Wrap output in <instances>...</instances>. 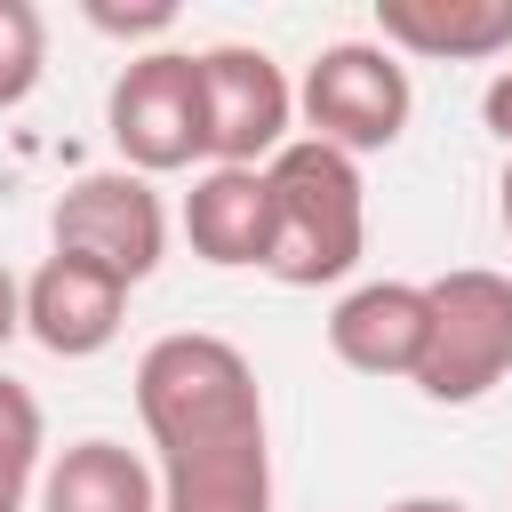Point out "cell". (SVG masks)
<instances>
[{"label":"cell","mask_w":512,"mask_h":512,"mask_svg":"<svg viewBox=\"0 0 512 512\" xmlns=\"http://www.w3.org/2000/svg\"><path fill=\"white\" fill-rule=\"evenodd\" d=\"M136 416L160 448V512H272L264 392L232 336L176 328L144 344Z\"/></svg>","instance_id":"cell-1"},{"label":"cell","mask_w":512,"mask_h":512,"mask_svg":"<svg viewBox=\"0 0 512 512\" xmlns=\"http://www.w3.org/2000/svg\"><path fill=\"white\" fill-rule=\"evenodd\" d=\"M272 208H280V232H272V280L280 288H328L360 264L368 248V184H360V160L320 144V136H288L272 152Z\"/></svg>","instance_id":"cell-2"},{"label":"cell","mask_w":512,"mask_h":512,"mask_svg":"<svg viewBox=\"0 0 512 512\" xmlns=\"http://www.w3.org/2000/svg\"><path fill=\"white\" fill-rule=\"evenodd\" d=\"M432 296V344L416 368V392L440 408H472L512 376V280L488 264H456L424 280Z\"/></svg>","instance_id":"cell-3"},{"label":"cell","mask_w":512,"mask_h":512,"mask_svg":"<svg viewBox=\"0 0 512 512\" xmlns=\"http://www.w3.org/2000/svg\"><path fill=\"white\" fill-rule=\"evenodd\" d=\"M104 128L120 168L136 176H176L192 160H208V112H200V56L184 48H152L128 56V72L104 96Z\"/></svg>","instance_id":"cell-4"},{"label":"cell","mask_w":512,"mask_h":512,"mask_svg":"<svg viewBox=\"0 0 512 512\" xmlns=\"http://www.w3.org/2000/svg\"><path fill=\"white\" fill-rule=\"evenodd\" d=\"M296 112H304V136L360 160V152L400 144L408 112H416V88H408V64L384 40H336V48L312 56V72L296 88Z\"/></svg>","instance_id":"cell-5"},{"label":"cell","mask_w":512,"mask_h":512,"mask_svg":"<svg viewBox=\"0 0 512 512\" xmlns=\"http://www.w3.org/2000/svg\"><path fill=\"white\" fill-rule=\"evenodd\" d=\"M48 240L72 248V256H96L112 264L128 288L160 272L168 256V208L152 192V176L136 168H96V176H72L48 208Z\"/></svg>","instance_id":"cell-6"},{"label":"cell","mask_w":512,"mask_h":512,"mask_svg":"<svg viewBox=\"0 0 512 512\" xmlns=\"http://www.w3.org/2000/svg\"><path fill=\"white\" fill-rule=\"evenodd\" d=\"M200 112H208V168H272L296 120V88L264 48L216 40L200 48Z\"/></svg>","instance_id":"cell-7"},{"label":"cell","mask_w":512,"mask_h":512,"mask_svg":"<svg viewBox=\"0 0 512 512\" xmlns=\"http://www.w3.org/2000/svg\"><path fill=\"white\" fill-rule=\"evenodd\" d=\"M128 320V280L96 256H40V272L24 280V336L56 360H96Z\"/></svg>","instance_id":"cell-8"},{"label":"cell","mask_w":512,"mask_h":512,"mask_svg":"<svg viewBox=\"0 0 512 512\" xmlns=\"http://www.w3.org/2000/svg\"><path fill=\"white\" fill-rule=\"evenodd\" d=\"M424 344H432V296L416 280H360L328 312V352L352 376H408L416 384Z\"/></svg>","instance_id":"cell-9"},{"label":"cell","mask_w":512,"mask_h":512,"mask_svg":"<svg viewBox=\"0 0 512 512\" xmlns=\"http://www.w3.org/2000/svg\"><path fill=\"white\" fill-rule=\"evenodd\" d=\"M272 232H280V208H272V176L264 168H200L192 192H184V240L200 264L216 272H264L272 264Z\"/></svg>","instance_id":"cell-10"},{"label":"cell","mask_w":512,"mask_h":512,"mask_svg":"<svg viewBox=\"0 0 512 512\" xmlns=\"http://www.w3.org/2000/svg\"><path fill=\"white\" fill-rule=\"evenodd\" d=\"M376 40L432 64H480L512 48V0H376Z\"/></svg>","instance_id":"cell-11"},{"label":"cell","mask_w":512,"mask_h":512,"mask_svg":"<svg viewBox=\"0 0 512 512\" xmlns=\"http://www.w3.org/2000/svg\"><path fill=\"white\" fill-rule=\"evenodd\" d=\"M40 512H160V464H144L136 448L88 432V440L48 456Z\"/></svg>","instance_id":"cell-12"},{"label":"cell","mask_w":512,"mask_h":512,"mask_svg":"<svg viewBox=\"0 0 512 512\" xmlns=\"http://www.w3.org/2000/svg\"><path fill=\"white\" fill-rule=\"evenodd\" d=\"M40 448H48L40 400H32L16 376H0V504H16V512H24V488L48 472V464H40Z\"/></svg>","instance_id":"cell-13"},{"label":"cell","mask_w":512,"mask_h":512,"mask_svg":"<svg viewBox=\"0 0 512 512\" xmlns=\"http://www.w3.org/2000/svg\"><path fill=\"white\" fill-rule=\"evenodd\" d=\"M48 72V16L32 0H0V112H16Z\"/></svg>","instance_id":"cell-14"},{"label":"cell","mask_w":512,"mask_h":512,"mask_svg":"<svg viewBox=\"0 0 512 512\" xmlns=\"http://www.w3.org/2000/svg\"><path fill=\"white\" fill-rule=\"evenodd\" d=\"M88 24L96 32H120V40H144V32H168L176 8L168 0H152V8H104V0H88Z\"/></svg>","instance_id":"cell-15"},{"label":"cell","mask_w":512,"mask_h":512,"mask_svg":"<svg viewBox=\"0 0 512 512\" xmlns=\"http://www.w3.org/2000/svg\"><path fill=\"white\" fill-rule=\"evenodd\" d=\"M480 120H488V128L504 136V152H512V64L488 80V96H480Z\"/></svg>","instance_id":"cell-16"},{"label":"cell","mask_w":512,"mask_h":512,"mask_svg":"<svg viewBox=\"0 0 512 512\" xmlns=\"http://www.w3.org/2000/svg\"><path fill=\"white\" fill-rule=\"evenodd\" d=\"M8 336H24V280L0 264V344H8Z\"/></svg>","instance_id":"cell-17"},{"label":"cell","mask_w":512,"mask_h":512,"mask_svg":"<svg viewBox=\"0 0 512 512\" xmlns=\"http://www.w3.org/2000/svg\"><path fill=\"white\" fill-rule=\"evenodd\" d=\"M384 512H472L464 496H400V504H384Z\"/></svg>","instance_id":"cell-18"},{"label":"cell","mask_w":512,"mask_h":512,"mask_svg":"<svg viewBox=\"0 0 512 512\" xmlns=\"http://www.w3.org/2000/svg\"><path fill=\"white\" fill-rule=\"evenodd\" d=\"M496 208H504V232H512V152H504V176H496Z\"/></svg>","instance_id":"cell-19"},{"label":"cell","mask_w":512,"mask_h":512,"mask_svg":"<svg viewBox=\"0 0 512 512\" xmlns=\"http://www.w3.org/2000/svg\"><path fill=\"white\" fill-rule=\"evenodd\" d=\"M0 512H16V504H0Z\"/></svg>","instance_id":"cell-20"}]
</instances>
